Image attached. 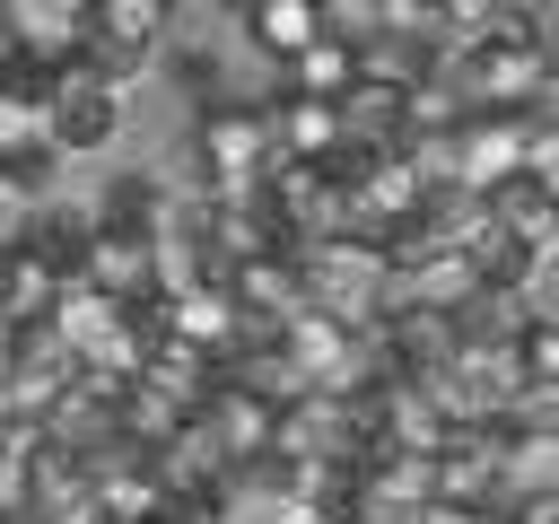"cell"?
<instances>
[{"label":"cell","instance_id":"6da1fadb","mask_svg":"<svg viewBox=\"0 0 559 524\" xmlns=\"http://www.w3.org/2000/svg\"><path fill=\"white\" fill-rule=\"evenodd\" d=\"M192 157H201V192H262L271 166H280L271 105H201Z\"/></svg>","mask_w":559,"mask_h":524},{"label":"cell","instance_id":"7a4b0ae2","mask_svg":"<svg viewBox=\"0 0 559 524\" xmlns=\"http://www.w3.org/2000/svg\"><path fill=\"white\" fill-rule=\"evenodd\" d=\"M550 44H463V105L480 114H533V96L550 87Z\"/></svg>","mask_w":559,"mask_h":524},{"label":"cell","instance_id":"3957f363","mask_svg":"<svg viewBox=\"0 0 559 524\" xmlns=\"http://www.w3.org/2000/svg\"><path fill=\"white\" fill-rule=\"evenodd\" d=\"M533 114H463V192L472 201H489V192H507V183H524V157H533Z\"/></svg>","mask_w":559,"mask_h":524},{"label":"cell","instance_id":"277c9868","mask_svg":"<svg viewBox=\"0 0 559 524\" xmlns=\"http://www.w3.org/2000/svg\"><path fill=\"white\" fill-rule=\"evenodd\" d=\"M114 131H122V87L96 79L87 61H70L61 70V105H52V148L61 157H96V148H114Z\"/></svg>","mask_w":559,"mask_h":524},{"label":"cell","instance_id":"5b68a950","mask_svg":"<svg viewBox=\"0 0 559 524\" xmlns=\"http://www.w3.org/2000/svg\"><path fill=\"white\" fill-rule=\"evenodd\" d=\"M201 428H210V445L245 472V463H280V402L271 393H253V384H218V402L201 410Z\"/></svg>","mask_w":559,"mask_h":524},{"label":"cell","instance_id":"8992f818","mask_svg":"<svg viewBox=\"0 0 559 524\" xmlns=\"http://www.w3.org/2000/svg\"><path fill=\"white\" fill-rule=\"evenodd\" d=\"M87 489H96V507H105L114 524H157V515H175L166 472H157V454H140V445H105V454L87 463Z\"/></svg>","mask_w":559,"mask_h":524},{"label":"cell","instance_id":"52a82bcc","mask_svg":"<svg viewBox=\"0 0 559 524\" xmlns=\"http://www.w3.org/2000/svg\"><path fill=\"white\" fill-rule=\"evenodd\" d=\"M157 26H166V0H96V26H87V52L79 61L122 87L140 70V52L157 44Z\"/></svg>","mask_w":559,"mask_h":524},{"label":"cell","instance_id":"ba28073f","mask_svg":"<svg viewBox=\"0 0 559 524\" xmlns=\"http://www.w3.org/2000/svg\"><path fill=\"white\" fill-rule=\"evenodd\" d=\"M210 524H314V507L297 498L288 463H245V472H227Z\"/></svg>","mask_w":559,"mask_h":524},{"label":"cell","instance_id":"9c48e42d","mask_svg":"<svg viewBox=\"0 0 559 524\" xmlns=\"http://www.w3.org/2000/svg\"><path fill=\"white\" fill-rule=\"evenodd\" d=\"M271 131H280V157L288 166H332L349 148V114L323 105V96H297V87L271 96Z\"/></svg>","mask_w":559,"mask_h":524},{"label":"cell","instance_id":"30bf717a","mask_svg":"<svg viewBox=\"0 0 559 524\" xmlns=\"http://www.w3.org/2000/svg\"><path fill=\"white\" fill-rule=\"evenodd\" d=\"M323 35H332L323 0H245V44H253V52H271L280 70H297Z\"/></svg>","mask_w":559,"mask_h":524},{"label":"cell","instance_id":"8fae6325","mask_svg":"<svg viewBox=\"0 0 559 524\" xmlns=\"http://www.w3.org/2000/svg\"><path fill=\"white\" fill-rule=\"evenodd\" d=\"M52 332H61V349H70L79 367H87V358H96V349H105V341L122 332V306H114L105 288L70 279V288H61V306H52Z\"/></svg>","mask_w":559,"mask_h":524},{"label":"cell","instance_id":"7c38bea8","mask_svg":"<svg viewBox=\"0 0 559 524\" xmlns=\"http://www.w3.org/2000/svg\"><path fill=\"white\" fill-rule=\"evenodd\" d=\"M472 262H480V279H489V297H524V279L542 271V245H524L515 227H498V210H489V227L463 245Z\"/></svg>","mask_w":559,"mask_h":524},{"label":"cell","instance_id":"4fadbf2b","mask_svg":"<svg viewBox=\"0 0 559 524\" xmlns=\"http://www.w3.org/2000/svg\"><path fill=\"white\" fill-rule=\"evenodd\" d=\"M358 79H367V52H358L349 35H323V44L288 70V87H297V96H323V105H349Z\"/></svg>","mask_w":559,"mask_h":524},{"label":"cell","instance_id":"5bb4252c","mask_svg":"<svg viewBox=\"0 0 559 524\" xmlns=\"http://www.w3.org/2000/svg\"><path fill=\"white\" fill-rule=\"evenodd\" d=\"M61 271L35 253V245H9V332H26V323H52V306H61Z\"/></svg>","mask_w":559,"mask_h":524},{"label":"cell","instance_id":"9a60e30c","mask_svg":"<svg viewBox=\"0 0 559 524\" xmlns=\"http://www.w3.org/2000/svg\"><path fill=\"white\" fill-rule=\"evenodd\" d=\"M489 210H498V227H515L524 245H542V253H550V236H559V210H550L533 183H507V192H489Z\"/></svg>","mask_w":559,"mask_h":524},{"label":"cell","instance_id":"2e32d148","mask_svg":"<svg viewBox=\"0 0 559 524\" xmlns=\"http://www.w3.org/2000/svg\"><path fill=\"white\" fill-rule=\"evenodd\" d=\"M52 157H61V148H17V157H0V192H9V201H35L44 175H52Z\"/></svg>","mask_w":559,"mask_h":524},{"label":"cell","instance_id":"e0dca14e","mask_svg":"<svg viewBox=\"0 0 559 524\" xmlns=\"http://www.w3.org/2000/svg\"><path fill=\"white\" fill-rule=\"evenodd\" d=\"M524 183L559 210V131H533V157H524Z\"/></svg>","mask_w":559,"mask_h":524},{"label":"cell","instance_id":"ac0fdd59","mask_svg":"<svg viewBox=\"0 0 559 524\" xmlns=\"http://www.w3.org/2000/svg\"><path fill=\"white\" fill-rule=\"evenodd\" d=\"M44 524H114V515H105L96 498H79V507H61V515H44Z\"/></svg>","mask_w":559,"mask_h":524},{"label":"cell","instance_id":"d6986e66","mask_svg":"<svg viewBox=\"0 0 559 524\" xmlns=\"http://www.w3.org/2000/svg\"><path fill=\"white\" fill-rule=\"evenodd\" d=\"M157 524H201V515H157Z\"/></svg>","mask_w":559,"mask_h":524}]
</instances>
